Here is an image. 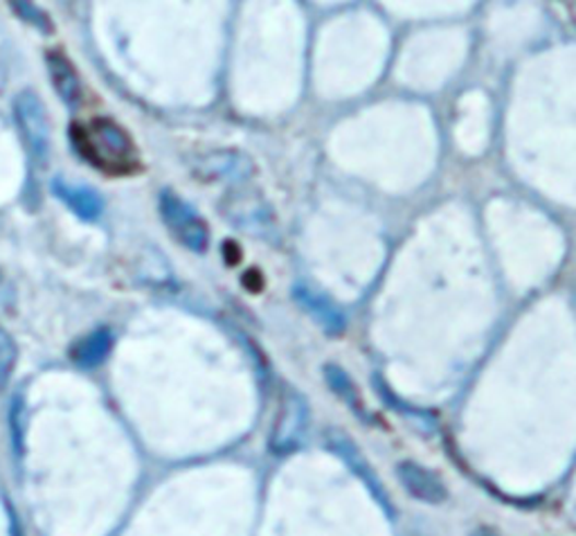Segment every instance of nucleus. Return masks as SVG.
I'll list each match as a JSON object with an SVG mask.
<instances>
[{
	"mask_svg": "<svg viewBox=\"0 0 576 536\" xmlns=\"http://www.w3.org/2000/svg\"><path fill=\"white\" fill-rule=\"evenodd\" d=\"M293 300L302 306L304 314L309 316L327 336H340L348 329V318L340 312V306L322 293L320 289L311 287L309 282H297L293 287Z\"/></svg>",
	"mask_w": 576,
	"mask_h": 536,
	"instance_id": "obj_4",
	"label": "nucleus"
},
{
	"mask_svg": "<svg viewBox=\"0 0 576 536\" xmlns=\"http://www.w3.org/2000/svg\"><path fill=\"white\" fill-rule=\"evenodd\" d=\"M374 383H376V393H378V397L383 399V401H386L392 410H397L399 415H403V417H408L410 421H412V424H419V429L421 431H424L426 427V421H428V424H433V419L426 415V412H419V410H414L412 406H408V404H401V399H397L395 397V393L386 386V383H383L380 381V376H376L374 378Z\"/></svg>",
	"mask_w": 576,
	"mask_h": 536,
	"instance_id": "obj_8",
	"label": "nucleus"
},
{
	"mask_svg": "<svg viewBox=\"0 0 576 536\" xmlns=\"http://www.w3.org/2000/svg\"><path fill=\"white\" fill-rule=\"evenodd\" d=\"M325 381L327 386L331 388V393L350 406V410H354L358 417H367L365 408H363V399H361V393H358V386L352 381V376L344 372L340 365H325Z\"/></svg>",
	"mask_w": 576,
	"mask_h": 536,
	"instance_id": "obj_7",
	"label": "nucleus"
},
{
	"mask_svg": "<svg viewBox=\"0 0 576 536\" xmlns=\"http://www.w3.org/2000/svg\"><path fill=\"white\" fill-rule=\"evenodd\" d=\"M311 429V408L297 391H289L282 397L280 412L271 433V448L278 455H291L299 451Z\"/></svg>",
	"mask_w": 576,
	"mask_h": 536,
	"instance_id": "obj_2",
	"label": "nucleus"
},
{
	"mask_svg": "<svg viewBox=\"0 0 576 536\" xmlns=\"http://www.w3.org/2000/svg\"><path fill=\"white\" fill-rule=\"evenodd\" d=\"M72 140L84 161L104 174L127 176L142 167L138 147L133 144L131 136L110 118H93L89 123L74 125Z\"/></svg>",
	"mask_w": 576,
	"mask_h": 536,
	"instance_id": "obj_1",
	"label": "nucleus"
},
{
	"mask_svg": "<svg viewBox=\"0 0 576 536\" xmlns=\"http://www.w3.org/2000/svg\"><path fill=\"white\" fill-rule=\"evenodd\" d=\"M327 446H329L331 453H336L342 459L344 467H348L369 489V493L374 496V501L392 516L395 508H392V501H390V493L386 491V487H383L380 478L376 476V471L372 469V465L367 463V457L356 446V442L350 435H344L340 431H329L327 433Z\"/></svg>",
	"mask_w": 576,
	"mask_h": 536,
	"instance_id": "obj_3",
	"label": "nucleus"
},
{
	"mask_svg": "<svg viewBox=\"0 0 576 536\" xmlns=\"http://www.w3.org/2000/svg\"><path fill=\"white\" fill-rule=\"evenodd\" d=\"M165 219L169 223V228L174 230V235L191 250H205L210 233H208V225L205 221L191 210L189 206H185L183 201H178L176 197H167L165 206H163Z\"/></svg>",
	"mask_w": 576,
	"mask_h": 536,
	"instance_id": "obj_6",
	"label": "nucleus"
},
{
	"mask_svg": "<svg viewBox=\"0 0 576 536\" xmlns=\"http://www.w3.org/2000/svg\"><path fill=\"white\" fill-rule=\"evenodd\" d=\"M397 478L401 487L419 503L426 505H442L448 501V487L444 480L428 467L403 459L397 465Z\"/></svg>",
	"mask_w": 576,
	"mask_h": 536,
	"instance_id": "obj_5",
	"label": "nucleus"
}]
</instances>
